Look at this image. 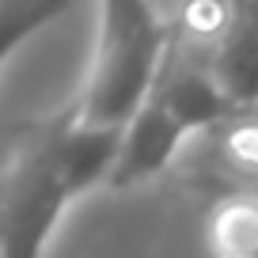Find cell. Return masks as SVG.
<instances>
[{
  "mask_svg": "<svg viewBox=\"0 0 258 258\" xmlns=\"http://www.w3.org/2000/svg\"><path fill=\"white\" fill-rule=\"evenodd\" d=\"M121 129L84 125L73 114L38 121L0 171V258H46L64 213L106 186Z\"/></svg>",
  "mask_w": 258,
  "mask_h": 258,
  "instance_id": "1",
  "label": "cell"
},
{
  "mask_svg": "<svg viewBox=\"0 0 258 258\" xmlns=\"http://www.w3.org/2000/svg\"><path fill=\"white\" fill-rule=\"evenodd\" d=\"M171 49V23L152 0H99L91 69L73 114L84 125L121 129L145 103Z\"/></svg>",
  "mask_w": 258,
  "mask_h": 258,
  "instance_id": "2",
  "label": "cell"
},
{
  "mask_svg": "<svg viewBox=\"0 0 258 258\" xmlns=\"http://www.w3.org/2000/svg\"><path fill=\"white\" fill-rule=\"evenodd\" d=\"M186 141H190V129L178 118H171V110L148 91L145 103L129 114V121L121 125L118 156H114L106 186L110 190H137V186L160 178L178 160Z\"/></svg>",
  "mask_w": 258,
  "mask_h": 258,
  "instance_id": "3",
  "label": "cell"
},
{
  "mask_svg": "<svg viewBox=\"0 0 258 258\" xmlns=\"http://www.w3.org/2000/svg\"><path fill=\"white\" fill-rule=\"evenodd\" d=\"M209 76L235 110L258 106V4H239L205 57Z\"/></svg>",
  "mask_w": 258,
  "mask_h": 258,
  "instance_id": "4",
  "label": "cell"
},
{
  "mask_svg": "<svg viewBox=\"0 0 258 258\" xmlns=\"http://www.w3.org/2000/svg\"><path fill=\"white\" fill-rule=\"evenodd\" d=\"M217 160L228 171V178L239 182L235 194L258 198V110H235L217 129Z\"/></svg>",
  "mask_w": 258,
  "mask_h": 258,
  "instance_id": "5",
  "label": "cell"
},
{
  "mask_svg": "<svg viewBox=\"0 0 258 258\" xmlns=\"http://www.w3.org/2000/svg\"><path fill=\"white\" fill-rule=\"evenodd\" d=\"M209 243L217 258H258V198L228 194L209 217Z\"/></svg>",
  "mask_w": 258,
  "mask_h": 258,
  "instance_id": "6",
  "label": "cell"
},
{
  "mask_svg": "<svg viewBox=\"0 0 258 258\" xmlns=\"http://www.w3.org/2000/svg\"><path fill=\"white\" fill-rule=\"evenodd\" d=\"M73 4L76 0H0V69L38 31L73 12Z\"/></svg>",
  "mask_w": 258,
  "mask_h": 258,
  "instance_id": "7",
  "label": "cell"
},
{
  "mask_svg": "<svg viewBox=\"0 0 258 258\" xmlns=\"http://www.w3.org/2000/svg\"><path fill=\"white\" fill-rule=\"evenodd\" d=\"M152 4H156V8H160V12H163V19H167V23H171V19L178 16V8H182L186 0H152Z\"/></svg>",
  "mask_w": 258,
  "mask_h": 258,
  "instance_id": "8",
  "label": "cell"
},
{
  "mask_svg": "<svg viewBox=\"0 0 258 258\" xmlns=\"http://www.w3.org/2000/svg\"><path fill=\"white\" fill-rule=\"evenodd\" d=\"M235 4H258V0H235Z\"/></svg>",
  "mask_w": 258,
  "mask_h": 258,
  "instance_id": "9",
  "label": "cell"
},
{
  "mask_svg": "<svg viewBox=\"0 0 258 258\" xmlns=\"http://www.w3.org/2000/svg\"><path fill=\"white\" fill-rule=\"evenodd\" d=\"M254 110H258V106H254Z\"/></svg>",
  "mask_w": 258,
  "mask_h": 258,
  "instance_id": "10",
  "label": "cell"
}]
</instances>
